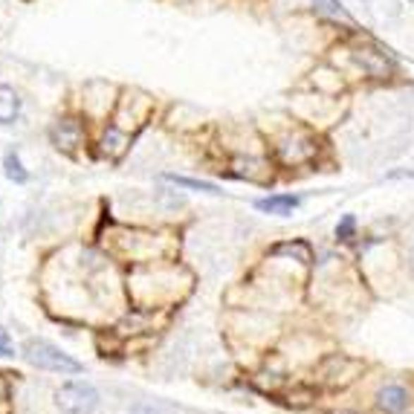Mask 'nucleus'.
Instances as JSON below:
<instances>
[{"label":"nucleus","instance_id":"8","mask_svg":"<svg viewBox=\"0 0 414 414\" xmlns=\"http://www.w3.org/2000/svg\"><path fill=\"white\" fill-rule=\"evenodd\" d=\"M4 169H6V177H9L12 183H18V185L30 180V171L23 169V162H20L18 151H6V157H4Z\"/></svg>","mask_w":414,"mask_h":414},{"label":"nucleus","instance_id":"1","mask_svg":"<svg viewBox=\"0 0 414 414\" xmlns=\"http://www.w3.org/2000/svg\"><path fill=\"white\" fill-rule=\"evenodd\" d=\"M23 360L41 368V371H52V374H81L85 365L78 360H73L70 353H64L61 348H55L47 339H26L23 342Z\"/></svg>","mask_w":414,"mask_h":414},{"label":"nucleus","instance_id":"15","mask_svg":"<svg viewBox=\"0 0 414 414\" xmlns=\"http://www.w3.org/2000/svg\"><path fill=\"white\" fill-rule=\"evenodd\" d=\"M342 414H345V411H342Z\"/></svg>","mask_w":414,"mask_h":414},{"label":"nucleus","instance_id":"7","mask_svg":"<svg viewBox=\"0 0 414 414\" xmlns=\"http://www.w3.org/2000/svg\"><path fill=\"white\" fill-rule=\"evenodd\" d=\"M255 206H258V212H269V214H290L298 206V197L296 195H272V197H261Z\"/></svg>","mask_w":414,"mask_h":414},{"label":"nucleus","instance_id":"10","mask_svg":"<svg viewBox=\"0 0 414 414\" xmlns=\"http://www.w3.org/2000/svg\"><path fill=\"white\" fill-rule=\"evenodd\" d=\"M275 252H298L301 258H305V264H310V246L308 243H284V246H279V250H275Z\"/></svg>","mask_w":414,"mask_h":414},{"label":"nucleus","instance_id":"3","mask_svg":"<svg viewBox=\"0 0 414 414\" xmlns=\"http://www.w3.org/2000/svg\"><path fill=\"white\" fill-rule=\"evenodd\" d=\"M353 59H356V64H360L368 75H374V78H389V75H391V61L385 59L379 49L360 47V49L353 52Z\"/></svg>","mask_w":414,"mask_h":414},{"label":"nucleus","instance_id":"14","mask_svg":"<svg viewBox=\"0 0 414 414\" xmlns=\"http://www.w3.org/2000/svg\"><path fill=\"white\" fill-rule=\"evenodd\" d=\"M130 414H157L151 406H136V408H130Z\"/></svg>","mask_w":414,"mask_h":414},{"label":"nucleus","instance_id":"12","mask_svg":"<svg viewBox=\"0 0 414 414\" xmlns=\"http://www.w3.org/2000/svg\"><path fill=\"white\" fill-rule=\"evenodd\" d=\"M316 4V9L319 12H324V15H342V6H339V0H313Z\"/></svg>","mask_w":414,"mask_h":414},{"label":"nucleus","instance_id":"11","mask_svg":"<svg viewBox=\"0 0 414 414\" xmlns=\"http://www.w3.org/2000/svg\"><path fill=\"white\" fill-rule=\"evenodd\" d=\"M353 229H356V217H353V214H345L342 224L336 226V238H339V241H348V238L353 235Z\"/></svg>","mask_w":414,"mask_h":414},{"label":"nucleus","instance_id":"5","mask_svg":"<svg viewBox=\"0 0 414 414\" xmlns=\"http://www.w3.org/2000/svg\"><path fill=\"white\" fill-rule=\"evenodd\" d=\"M377 406L385 414H397L408 406V394H406V389H400V385H385V389L377 394Z\"/></svg>","mask_w":414,"mask_h":414},{"label":"nucleus","instance_id":"13","mask_svg":"<svg viewBox=\"0 0 414 414\" xmlns=\"http://www.w3.org/2000/svg\"><path fill=\"white\" fill-rule=\"evenodd\" d=\"M0 356H12V348H9V342H6V334L0 330Z\"/></svg>","mask_w":414,"mask_h":414},{"label":"nucleus","instance_id":"4","mask_svg":"<svg viewBox=\"0 0 414 414\" xmlns=\"http://www.w3.org/2000/svg\"><path fill=\"white\" fill-rule=\"evenodd\" d=\"M52 142H55V148H64V151L75 148L81 142V128H78V122L59 119V122H55V128H52Z\"/></svg>","mask_w":414,"mask_h":414},{"label":"nucleus","instance_id":"6","mask_svg":"<svg viewBox=\"0 0 414 414\" xmlns=\"http://www.w3.org/2000/svg\"><path fill=\"white\" fill-rule=\"evenodd\" d=\"M18 116H20V96L9 85H0V125H12Z\"/></svg>","mask_w":414,"mask_h":414},{"label":"nucleus","instance_id":"9","mask_svg":"<svg viewBox=\"0 0 414 414\" xmlns=\"http://www.w3.org/2000/svg\"><path fill=\"white\" fill-rule=\"evenodd\" d=\"M165 180H171L177 185H185V188H195V191H206V195H220L214 183H206V180H191V177H180V174H165Z\"/></svg>","mask_w":414,"mask_h":414},{"label":"nucleus","instance_id":"2","mask_svg":"<svg viewBox=\"0 0 414 414\" xmlns=\"http://www.w3.org/2000/svg\"><path fill=\"white\" fill-rule=\"evenodd\" d=\"M55 406L64 414H90L99 406V391L85 379H73L55 391Z\"/></svg>","mask_w":414,"mask_h":414}]
</instances>
